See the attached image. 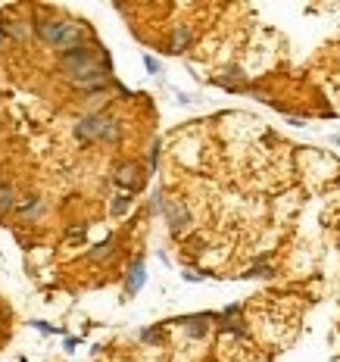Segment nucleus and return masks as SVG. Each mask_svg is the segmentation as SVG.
Listing matches in <instances>:
<instances>
[{"instance_id": "nucleus-3", "label": "nucleus", "mask_w": 340, "mask_h": 362, "mask_svg": "<svg viewBox=\"0 0 340 362\" xmlns=\"http://www.w3.org/2000/svg\"><path fill=\"white\" fill-rule=\"evenodd\" d=\"M78 138H84V141H94V138L113 141L116 138V122L103 119V116H91V119H84L78 125Z\"/></svg>"}, {"instance_id": "nucleus-8", "label": "nucleus", "mask_w": 340, "mask_h": 362, "mask_svg": "<svg viewBox=\"0 0 340 362\" xmlns=\"http://www.w3.org/2000/svg\"><path fill=\"white\" fill-rule=\"evenodd\" d=\"M109 253H113V241H106V243H100V247L94 250V256L100 259V256H109Z\"/></svg>"}, {"instance_id": "nucleus-6", "label": "nucleus", "mask_w": 340, "mask_h": 362, "mask_svg": "<svg viewBox=\"0 0 340 362\" xmlns=\"http://www.w3.org/2000/svg\"><path fill=\"white\" fill-rule=\"evenodd\" d=\"M188 44H191V31H188V28H178L175 38H172V53H181Z\"/></svg>"}, {"instance_id": "nucleus-7", "label": "nucleus", "mask_w": 340, "mask_h": 362, "mask_svg": "<svg viewBox=\"0 0 340 362\" xmlns=\"http://www.w3.org/2000/svg\"><path fill=\"white\" fill-rule=\"evenodd\" d=\"M10 206H13V193L3 188V191H0V213H6Z\"/></svg>"}, {"instance_id": "nucleus-1", "label": "nucleus", "mask_w": 340, "mask_h": 362, "mask_svg": "<svg viewBox=\"0 0 340 362\" xmlns=\"http://www.w3.org/2000/svg\"><path fill=\"white\" fill-rule=\"evenodd\" d=\"M63 69L69 72V78L75 81V85H81V88H97V85H103V78H106L103 66H100L94 56H91V50H84V47L69 50Z\"/></svg>"}, {"instance_id": "nucleus-2", "label": "nucleus", "mask_w": 340, "mask_h": 362, "mask_svg": "<svg viewBox=\"0 0 340 362\" xmlns=\"http://www.w3.org/2000/svg\"><path fill=\"white\" fill-rule=\"evenodd\" d=\"M38 31H41V38H44L47 44L69 47V50H75V44H78V38H81V28L72 25V22H41Z\"/></svg>"}, {"instance_id": "nucleus-5", "label": "nucleus", "mask_w": 340, "mask_h": 362, "mask_svg": "<svg viewBox=\"0 0 340 362\" xmlns=\"http://www.w3.org/2000/svg\"><path fill=\"white\" fill-rule=\"evenodd\" d=\"M144 284V263H134L131 265V278H128V293H138Z\"/></svg>"}, {"instance_id": "nucleus-4", "label": "nucleus", "mask_w": 340, "mask_h": 362, "mask_svg": "<svg viewBox=\"0 0 340 362\" xmlns=\"http://www.w3.org/2000/svg\"><path fill=\"white\" fill-rule=\"evenodd\" d=\"M116 181L122 184V188H138V184H141V178H138V166H122V169H119V175H116Z\"/></svg>"}, {"instance_id": "nucleus-9", "label": "nucleus", "mask_w": 340, "mask_h": 362, "mask_svg": "<svg viewBox=\"0 0 340 362\" xmlns=\"http://www.w3.org/2000/svg\"><path fill=\"white\" fill-rule=\"evenodd\" d=\"M144 66H147V69H150V72H159V63H156V60H153V56H144Z\"/></svg>"}]
</instances>
